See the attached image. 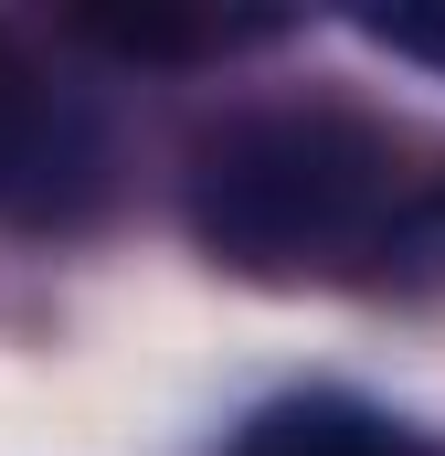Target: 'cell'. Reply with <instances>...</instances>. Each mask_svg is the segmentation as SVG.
Here are the masks:
<instances>
[{
    "label": "cell",
    "instance_id": "1",
    "mask_svg": "<svg viewBox=\"0 0 445 456\" xmlns=\"http://www.w3.org/2000/svg\"><path fill=\"white\" fill-rule=\"evenodd\" d=\"M191 233L244 276H445V159L350 107L233 117L191 149Z\"/></svg>",
    "mask_w": 445,
    "mask_h": 456
},
{
    "label": "cell",
    "instance_id": "2",
    "mask_svg": "<svg viewBox=\"0 0 445 456\" xmlns=\"http://www.w3.org/2000/svg\"><path fill=\"white\" fill-rule=\"evenodd\" d=\"M222 456H414V436L360 393H287V403L244 414V436Z\"/></svg>",
    "mask_w": 445,
    "mask_h": 456
},
{
    "label": "cell",
    "instance_id": "3",
    "mask_svg": "<svg viewBox=\"0 0 445 456\" xmlns=\"http://www.w3.org/2000/svg\"><path fill=\"white\" fill-rule=\"evenodd\" d=\"M85 43L138 53V64H202V53H244V43H276L265 11H85L75 21Z\"/></svg>",
    "mask_w": 445,
    "mask_h": 456
},
{
    "label": "cell",
    "instance_id": "4",
    "mask_svg": "<svg viewBox=\"0 0 445 456\" xmlns=\"http://www.w3.org/2000/svg\"><path fill=\"white\" fill-rule=\"evenodd\" d=\"M392 53H414V64H445V11H382L371 21Z\"/></svg>",
    "mask_w": 445,
    "mask_h": 456
}]
</instances>
